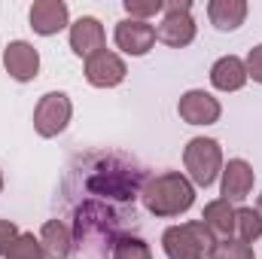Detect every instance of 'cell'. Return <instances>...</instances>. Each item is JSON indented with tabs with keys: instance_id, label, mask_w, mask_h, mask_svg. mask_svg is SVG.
Segmentation results:
<instances>
[{
	"instance_id": "484cf974",
	"label": "cell",
	"mask_w": 262,
	"mask_h": 259,
	"mask_svg": "<svg viewBox=\"0 0 262 259\" xmlns=\"http://www.w3.org/2000/svg\"><path fill=\"white\" fill-rule=\"evenodd\" d=\"M0 192H3V171H0Z\"/></svg>"
},
{
	"instance_id": "44dd1931",
	"label": "cell",
	"mask_w": 262,
	"mask_h": 259,
	"mask_svg": "<svg viewBox=\"0 0 262 259\" xmlns=\"http://www.w3.org/2000/svg\"><path fill=\"white\" fill-rule=\"evenodd\" d=\"M210 259H256L253 256V247L238 241V238H226V241H216Z\"/></svg>"
},
{
	"instance_id": "9c48e42d",
	"label": "cell",
	"mask_w": 262,
	"mask_h": 259,
	"mask_svg": "<svg viewBox=\"0 0 262 259\" xmlns=\"http://www.w3.org/2000/svg\"><path fill=\"white\" fill-rule=\"evenodd\" d=\"M3 67L15 82H31L40 73V52L28 40H9L3 46Z\"/></svg>"
},
{
	"instance_id": "d4e9b609",
	"label": "cell",
	"mask_w": 262,
	"mask_h": 259,
	"mask_svg": "<svg viewBox=\"0 0 262 259\" xmlns=\"http://www.w3.org/2000/svg\"><path fill=\"white\" fill-rule=\"evenodd\" d=\"M256 210H259V217H262V195H259V201H256Z\"/></svg>"
},
{
	"instance_id": "e0dca14e",
	"label": "cell",
	"mask_w": 262,
	"mask_h": 259,
	"mask_svg": "<svg viewBox=\"0 0 262 259\" xmlns=\"http://www.w3.org/2000/svg\"><path fill=\"white\" fill-rule=\"evenodd\" d=\"M207 18L216 31H235L247 18V3L244 0H210L207 3Z\"/></svg>"
},
{
	"instance_id": "603a6c76",
	"label": "cell",
	"mask_w": 262,
	"mask_h": 259,
	"mask_svg": "<svg viewBox=\"0 0 262 259\" xmlns=\"http://www.w3.org/2000/svg\"><path fill=\"white\" fill-rule=\"evenodd\" d=\"M244 67H247V79H253V82H259V85H262V43H259V46H253V49L247 52Z\"/></svg>"
},
{
	"instance_id": "30bf717a",
	"label": "cell",
	"mask_w": 262,
	"mask_h": 259,
	"mask_svg": "<svg viewBox=\"0 0 262 259\" xmlns=\"http://www.w3.org/2000/svg\"><path fill=\"white\" fill-rule=\"evenodd\" d=\"M253 183H256V174H253V165L247 159H229L223 165L220 195L226 201H244L247 195L253 192Z\"/></svg>"
},
{
	"instance_id": "d6986e66",
	"label": "cell",
	"mask_w": 262,
	"mask_h": 259,
	"mask_svg": "<svg viewBox=\"0 0 262 259\" xmlns=\"http://www.w3.org/2000/svg\"><path fill=\"white\" fill-rule=\"evenodd\" d=\"M6 259H46V253H43V244L34 232H21L12 241V247L6 250Z\"/></svg>"
},
{
	"instance_id": "5b68a950",
	"label": "cell",
	"mask_w": 262,
	"mask_h": 259,
	"mask_svg": "<svg viewBox=\"0 0 262 259\" xmlns=\"http://www.w3.org/2000/svg\"><path fill=\"white\" fill-rule=\"evenodd\" d=\"M156 40L171 46V49H183L195 40V18H192V3L189 0L165 3V15L156 25Z\"/></svg>"
},
{
	"instance_id": "ba28073f",
	"label": "cell",
	"mask_w": 262,
	"mask_h": 259,
	"mask_svg": "<svg viewBox=\"0 0 262 259\" xmlns=\"http://www.w3.org/2000/svg\"><path fill=\"white\" fill-rule=\"evenodd\" d=\"M125 73H128V67L122 61V55L113 49H101L92 58H85V79L95 89H113L125 79Z\"/></svg>"
},
{
	"instance_id": "8992f818",
	"label": "cell",
	"mask_w": 262,
	"mask_h": 259,
	"mask_svg": "<svg viewBox=\"0 0 262 259\" xmlns=\"http://www.w3.org/2000/svg\"><path fill=\"white\" fill-rule=\"evenodd\" d=\"M70 116H73V104L67 92H46L34 107V131L40 137H58L70 125Z\"/></svg>"
},
{
	"instance_id": "ac0fdd59",
	"label": "cell",
	"mask_w": 262,
	"mask_h": 259,
	"mask_svg": "<svg viewBox=\"0 0 262 259\" xmlns=\"http://www.w3.org/2000/svg\"><path fill=\"white\" fill-rule=\"evenodd\" d=\"M235 238L244 244L262 238V217L256 207H235Z\"/></svg>"
},
{
	"instance_id": "277c9868",
	"label": "cell",
	"mask_w": 262,
	"mask_h": 259,
	"mask_svg": "<svg viewBox=\"0 0 262 259\" xmlns=\"http://www.w3.org/2000/svg\"><path fill=\"white\" fill-rule=\"evenodd\" d=\"M183 165H186V177L192 180V186H213L216 177L223 174V146L213 137H192L183 149Z\"/></svg>"
},
{
	"instance_id": "2e32d148",
	"label": "cell",
	"mask_w": 262,
	"mask_h": 259,
	"mask_svg": "<svg viewBox=\"0 0 262 259\" xmlns=\"http://www.w3.org/2000/svg\"><path fill=\"white\" fill-rule=\"evenodd\" d=\"M201 223L210 229V235H213L216 241L232 238V235H235V207H232V201H226V198L207 201L204 210H201Z\"/></svg>"
},
{
	"instance_id": "3957f363",
	"label": "cell",
	"mask_w": 262,
	"mask_h": 259,
	"mask_svg": "<svg viewBox=\"0 0 262 259\" xmlns=\"http://www.w3.org/2000/svg\"><path fill=\"white\" fill-rule=\"evenodd\" d=\"M213 247H216V238L201 220L168 226L162 235V250L168 259H210Z\"/></svg>"
},
{
	"instance_id": "6da1fadb",
	"label": "cell",
	"mask_w": 262,
	"mask_h": 259,
	"mask_svg": "<svg viewBox=\"0 0 262 259\" xmlns=\"http://www.w3.org/2000/svg\"><path fill=\"white\" fill-rule=\"evenodd\" d=\"M146 186V168L122 153H89L64 180V195L95 198L119 207H134V198Z\"/></svg>"
},
{
	"instance_id": "cb8c5ba5",
	"label": "cell",
	"mask_w": 262,
	"mask_h": 259,
	"mask_svg": "<svg viewBox=\"0 0 262 259\" xmlns=\"http://www.w3.org/2000/svg\"><path fill=\"white\" fill-rule=\"evenodd\" d=\"M21 232H18V226L12 223V220H0V256H6V250L12 247V241L18 238Z\"/></svg>"
},
{
	"instance_id": "7402d4cb",
	"label": "cell",
	"mask_w": 262,
	"mask_h": 259,
	"mask_svg": "<svg viewBox=\"0 0 262 259\" xmlns=\"http://www.w3.org/2000/svg\"><path fill=\"white\" fill-rule=\"evenodd\" d=\"M125 12H128V18L149 21L152 15L165 12V0H125Z\"/></svg>"
},
{
	"instance_id": "4fadbf2b",
	"label": "cell",
	"mask_w": 262,
	"mask_h": 259,
	"mask_svg": "<svg viewBox=\"0 0 262 259\" xmlns=\"http://www.w3.org/2000/svg\"><path fill=\"white\" fill-rule=\"evenodd\" d=\"M104 40H107L104 25L95 15H79L70 25V49L79 58H92L95 52H101L104 49Z\"/></svg>"
},
{
	"instance_id": "8fae6325",
	"label": "cell",
	"mask_w": 262,
	"mask_h": 259,
	"mask_svg": "<svg viewBox=\"0 0 262 259\" xmlns=\"http://www.w3.org/2000/svg\"><path fill=\"white\" fill-rule=\"evenodd\" d=\"M113 40L116 46L125 52V55H146L152 46H156V28L149 21H137V18H122L113 31Z\"/></svg>"
},
{
	"instance_id": "9a60e30c",
	"label": "cell",
	"mask_w": 262,
	"mask_h": 259,
	"mask_svg": "<svg viewBox=\"0 0 262 259\" xmlns=\"http://www.w3.org/2000/svg\"><path fill=\"white\" fill-rule=\"evenodd\" d=\"M37 238L43 244L46 259H70V253H73V235L64 220H46Z\"/></svg>"
},
{
	"instance_id": "52a82bcc",
	"label": "cell",
	"mask_w": 262,
	"mask_h": 259,
	"mask_svg": "<svg viewBox=\"0 0 262 259\" xmlns=\"http://www.w3.org/2000/svg\"><path fill=\"white\" fill-rule=\"evenodd\" d=\"M177 113H180V119L186 125H213L223 116V104L204 89H189V92L180 95Z\"/></svg>"
},
{
	"instance_id": "ffe728a7",
	"label": "cell",
	"mask_w": 262,
	"mask_h": 259,
	"mask_svg": "<svg viewBox=\"0 0 262 259\" xmlns=\"http://www.w3.org/2000/svg\"><path fill=\"white\" fill-rule=\"evenodd\" d=\"M113 259H152V250L143 238L137 235H122L113 244Z\"/></svg>"
},
{
	"instance_id": "7c38bea8",
	"label": "cell",
	"mask_w": 262,
	"mask_h": 259,
	"mask_svg": "<svg viewBox=\"0 0 262 259\" xmlns=\"http://www.w3.org/2000/svg\"><path fill=\"white\" fill-rule=\"evenodd\" d=\"M28 18H31L34 34L52 37V34L64 31L67 25H70V9H67L64 0H37V3L31 6Z\"/></svg>"
},
{
	"instance_id": "7a4b0ae2",
	"label": "cell",
	"mask_w": 262,
	"mask_h": 259,
	"mask_svg": "<svg viewBox=\"0 0 262 259\" xmlns=\"http://www.w3.org/2000/svg\"><path fill=\"white\" fill-rule=\"evenodd\" d=\"M143 207L159 217V220H171V217H180L186 213L192 204H195V186L186 174L180 171H165V174H156L146 180L143 186Z\"/></svg>"
},
{
	"instance_id": "5bb4252c",
	"label": "cell",
	"mask_w": 262,
	"mask_h": 259,
	"mask_svg": "<svg viewBox=\"0 0 262 259\" xmlns=\"http://www.w3.org/2000/svg\"><path fill=\"white\" fill-rule=\"evenodd\" d=\"M210 85L216 92H241L247 85V67L238 55H223L210 67Z\"/></svg>"
}]
</instances>
